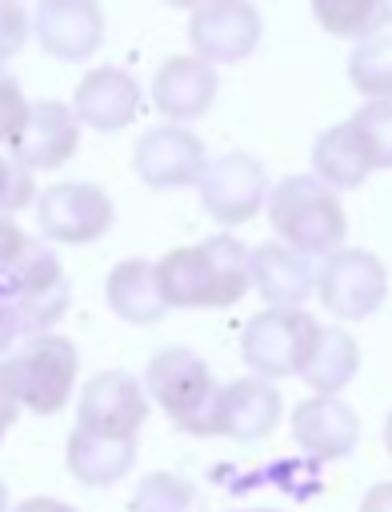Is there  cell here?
<instances>
[{
	"mask_svg": "<svg viewBox=\"0 0 392 512\" xmlns=\"http://www.w3.org/2000/svg\"><path fill=\"white\" fill-rule=\"evenodd\" d=\"M360 368V348L356 340L344 332V328H320L304 368H300V380L316 392V396H340V388L352 384Z\"/></svg>",
	"mask_w": 392,
	"mask_h": 512,
	"instance_id": "7402d4cb",
	"label": "cell"
},
{
	"mask_svg": "<svg viewBox=\"0 0 392 512\" xmlns=\"http://www.w3.org/2000/svg\"><path fill=\"white\" fill-rule=\"evenodd\" d=\"M36 224L56 244H92L112 228V200L88 180H64L40 192Z\"/></svg>",
	"mask_w": 392,
	"mask_h": 512,
	"instance_id": "8fae6325",
	"label": "cell"
},
{
	"mask_svg": "<svg viewBox=\"0 0 392 512\" xmlns=\"http://www.w3.org/2000/svg\"><path fill=\"white\" fill-rule=\"evenodd\" d=\"M240 512H276V508H240Z\"/></svg>",
	"mask_w": 392,
	"mask_h": 512,
	"instance_id": "f35d334b",
	"label": "cell"
},
{
	"mask_svg": "<svg viewBox=\"0 0 392 512\" xmlns=\"http://www.w3.org/2000/svg\"><path fill=\"white\" fill-rule=\"evenodd\" d=\"M64 460L80 484L104 488V484H116L128 476V468L136 464V440H112V436H96V432L76 428L68 436Z\"/></svg>",
	"mask_w": 392,
	"mask_h": 512,
	"instance_id": "44dd1931",
	"label": "cell"
},
{
	"mask_svg": "<svg viewBox=\"0 0 392 512\" xmlns=\"http://www.w3.org/2000/svg\"><path fill=\"white\" fill-rule=\"evenodd\" d=\"M216 100V72L196 56H172L152 80V104L168 120H200Z\"/></svg>",
	"mask_w": 392,
	"mask_h": 512,
	"instance_id": "ac0fdd59",
	"label": "cell"
},
{
	"mask_svg": "<svg viewBox=\"0 0 392 512\" xmlns=\"http://www.w3.org/2000/svg\"><path fill=\"white\" fill-rule=\"evenodd\" d=\"M320 328L324 324H316V316H308L304 308H264L244 324L240 356L260 380L300 376Z\"/></svg>",
	"mask_w": 392,
	"mask_h": 512,
	"instance_id": "8992f818",
	"label": "cell"
},
{
	"mask_svg": "<svg viewBox=\"0 0 392 512\" xmlns=\"http://www.w3.org/2000/svg\"><path fill=\"white\" fill-rule=\"evenodd\" d=\"M148 416V392L144 380H136L132 372H96L76 400V428L96 432V436H112V440H136L140 424Z\"/></svg>",
	"mask_w": 392,
	"mask_h": 512,
	"instance_id": "9c48e42d",
	"label": "cell"
},
{
	"mask_svg": "<svg viewBox=\"0 0 392 512\" xmlns=\"http://www.w3.org/2000/svg\"><path fill=\"white\" fill-rule=\"evenodd\" d=\"M280 420V392L260 380V376H240L224 384L220 392V416H216V436L232 440H264Z\"/></svg>",
	"mask_w": 392,
	"mask_h": 512,
	"instance_id": "e0dca14e",
	"label": "cell"
},
{
	"mask_svg": "<svg viewBox=\"0 0 392 512\" xmlns=\"http://www.w3.org/2000/svg\"><path fill=\"white\" fill-rule=\"evenodd\" d=\"M20 336H24V332H20V320L12 316V308H4V304H0V352H8Z\"/></svg>",
	"mask_w": 392,
	"mask_h": 512,
	"instance_id": "836d02e7",
	"label": "cell"
},
{
	"mask_svg": "<svg viewBox=\"0 0 392 512\" xmlns=\"http://www.w3.org/2000/svg\"><path fill=\"white\" fill-rule=\"evenodd\" d=\"M252 288L272 308H300L316 292L312 260L288 244H260L252 248Z\"/></svg>",
	"mask_w": 392,
	"mask_h": 512,
	"instance_id": "d6986e66",
	"label": "cell"
},
{
	"mask_svg": "<svg viewBox=\"0 0 392 512\" xmlns=\"http://www.w3.org/2000/svg\"><path fill=\"white\" fill-rule=\"evenodd\" d=\"M384 448H388V456H392V412L384 416Z\"/></svg>",
	"mask_w": 392,
	"mask_h": 512,
	"instance_id": "d590c367",
	"label": "cell"
},
{
	"mask_svg": "<svg viewBox=\"0 0 392 512\" xmlns=\"http://www.w3.org/2000/svg\"><path fill=\"white\" fill-rule=\"evenodd\" d=\"M292 440L312 460H344L360 444V416L340 396H308L292 412Z\"/></svg>",
	"mask_w": 392,
	"mask_h": 512,
	"instance_id": "9a60e30c",
	"label": "cell"
},
{
	"mask_svg": "<svg viewBox=\"0 0 392 512\" xmlns=\"http://www.w3.org/2000/svg\"><path fill=\"white\" fill-rule=\"evenodd\" d=\"M156 272L168 308H228L252 288V248L220 232L192 248H172Z\"/></svg>",
	"mask_w": 392,
	"mask_h": 512,
	"instance_id": "6da1fadb",
	"label": "cell"
},
{
	"mask_svg": "<svg viewBox=\"0 0 392 512\" xmlns=\"http://www.w3.org/2000/svg\"><path fill=\"white\" fill-rule=\"evenodd\" d=\"M360 512H392V480H380L364 492L360 500Z\"/></svg>",
	"mask_w": 392,
	"mask_h": 512,
	"instance_id": "1f68e13d",
	"label": "cell"
},
{
	"mask_svg": "<svg viewBox=\"0 0 392 512\" xmlns=\"http://www.w3.org/2000/svg\"><path fill=\"white\" fill-rule=\"evenodd\" d=\"M0 72H4V64H0Z\"/></svg>",
	"mask_w": 392,
	"mask_h": 512,
	"instance_id": "60d3db41",
	"label": "cell"
},
{
	"mask_svg": "<svg viewBox=\"0 0 392 512\" xmlns=\"http://www.w3.org/2000/svg\"><path fill=\"white\" fill-rule=\"evenodd\" d=\"M72 112L80 124L96 132H120L140 112V84L124 68H92L72 96Z\"/></svg>",
	"mask_w": 392,
	"mask_h": 512,
	"instance_id": "2e32d148",
	"label": "cell"
},
{
	"mask_svg": "<svg viewBox=\"0 0 392 512\" xmlns=\"http://www.w3.org/2000/svg\"><path fill=\"white\" fill-rule=\"evenodd\" d=\"M312 168L316 176L336 192V188H360L372 172L368 164V152L352 128V120L344 124H332L316 144H312Z\"/></svg>",
	"mask_w": 392,
	"mask_h": 512,
	"instance_id": "603a6c76",
	"label": "cell"
},
{
	"mask_svg": "<svg viewBox=\"0 0 392 512\" xmlns=\"http://www.w3.org/2000/svg\"><path fill=\"white\" fill-rule=\"evenodd\" d=\"M24 40H28V20H24L20 4L0 0V64L8 56H16L24 48Z\"/></svg>",
	"mask_w": 392,
	"mask_h": 512,
	"instance_id": "f546056e",
	"label": "cell"
},
{
	"mask_svg": "<svg viewBox=\"0 0 392 512\" xmlns=\"http://www.w3.org/2000/svg\"><path fill=\"white\" fill-rule=\"evenodd\" d=\"M16 396L8 392V384H4V376H0V440H4V432L12 428V420H16Z\"/></svg>",
	"mask_w": 392,
	"mask_h": 512,
	"instance_id": "e575fe53",
	"label": "cell"
},
{
	"mask_svg": "<svg viewBox=\"0 0 392 512\" xmlns=\"http://www.w3.org/2000/svg\"><path fill=\"white\" fill-rule=\"evenodd\" d=\"M24 244H28V236H24L8 216H0V264H8Z\"/></svg>",
	"mask_w": 392,
	"mask_h": 512,
	"instance_id": "4dcf8cb0",
	"label": "cell"
},
{
	"mask_svg": "<svg viewBox=\"0 0 392 512\" xmlns=\"http://www.w3.org/2000/svg\"><path fill=\"white\" fill-rule=\"evenodd\" d=\"M144 392L168 412V420L188 436H216L220 392L224 384L212 380V368L192 348H160L148 360Z\"/></svg>",
	"mask_w": 392,
	"mask_h": 512,
	"instance_id": "3957f363",
	"label": "cell"
},
{
	"mask_svg": "<svg viewBox=\"0 0 392 512\" xmlns=\"http://www.w3.org/2000/svg\"><path fill=\"white\" fill-rule=\"evenodd\" d=\"M8 4H20V0H8Z\"/></svg>",
	"mask_w": 392,
	"mask_h": 512,
	"instance_id": "ab89813d",
	"label": "cell"
},
{
	"mask_svg": "<svg viewBox=\"0 0 392 512\" xmlns=\"http://www.w3.org/2000/svg\"><path fill=\"white\" fill-rule=\"evenodd\" d=\"M200 204L220 224H244L252 220L268 200V172L248 152H224L204 164L200 172Z\"/></svg>",
	"mask_w": 392,
	"mask_h": 512,
	"instance_id": "30bf717a",
	"label": "cell"
},
{
	"mask_svg": "<svg viewBox=\"0 0 392 512\" xmlns=\"http://www.w3.org/2000/svg\"><path fill=\"white\" fill-rule=\"evenodd\" d=\"M76 368H80L76 344L56 332L28 336L8 360H0V376H4L8 392L16 396V404L32 408L40 416H52L68 404Z\"/></svg>",
	"mask_w": 392,
	"mask_h": 512,
	"instance_id": "5b68a950",
	"label": "cell"
},
{
	"mask_svg": "<svg viewBox=\"0 0 392 512\" xmlns=\"http://www.w3.org/2000/svg\"><path fill=\"white\" fill-rule=\"evenodd\" d=\"M128 512H200L196 488L176 472H148L128 500Z\"/></svg>",
	"mask_w": 392,
	"mask_h": 512,
	"instance_id": "484cf974",
	"label": "cell"
},
{
	"mask_svg": "<svg viewBox=\"0 0 392 512\" xmlns=\"http://www.w3.org/2000/svg\"><path fill=\"white\" fill-rule=\"evenodd\" d=\"M80 148V120L68 104L60 100H36L28 108V120L20 128V136L12 140V156L32 172H52L64 160H72V152Z\"/></svg>",
	"mask_w": 392,
	"mask_h": 512,
	"instance_id": "5bb4252c",
	"label": "cell"
},
{
	"mask_svg": "<svg viewBox=\"0 0 392 512\" xmlns=\"http://www.w3.org/2000/svg\"><path fill=\"white\" fill-rule=\"evenodd\" d=\"M164 4H168V8H200L204 0H164Z\"/></svg>",
	"mask_w": 392,
	"mask_h": 512,
	"instance_id": "8d00e7d4",
	"label": "cell"
},
{
	"mask_svg": "<svg viewBox=\"0 0 392 512\" xmlns=\"http://www.w3.org/2000/svg\"><path fill=\"white\" fill-rule=\"evenodd\" d=\"M208 156H204V144L200 136H192L188 128L180 124H160V128H148L136 148H132V172L148 184V188H184V184H196L200 172H204Z\"/></svg>",
	"mask_w": 392,
	"mask_h": 512,
	"instance_id": "7c38bea8",
	"label": "cell"
},
{
	"mask_svg": "<svg viewBox=\"0 0 392 512\" xmlns=\"http://www.w3.org/2000/svg\"><path fill=\"white\" fill-rule=\"evenodd\" d=\"M264 20L252 0H204L192 8L188 44L204 64H240L256 52Z\"/></svg>",
	"mask_w": 392,
	"mask_h": 512,
	"instance_id": "ba28073f",
	"label": "cell"
},
{
	"mask_svg": "<svg viewBox=\"0 0 392 512\" xmlns=\"http://www.w3.org/2000/svg\"><path fill=\"white\" fill-rule=\"evenodd\" d=\"M28 108H32V104L24 100L16 76L0 72V144L12 148V140L20 136V128H24V120H28Z\"/></svg>",
	"mask_w": 392,
	"mask_h": 512,
	"instance_id": "f1b7e54d",
	"label": "cell"
},
{
	"mask_svg": "<svg viewBox=\"0 0 392 512\" xmlns=\"http://www.w3.org/2000/svg\"><path fill=\"white\" fill-rule=\"evenodd\" d=\"M0 304L12 308L24 336H44L72 304V284L56 252L28 240L8 264H0Z\"/></svg>",
	"mask_w": 392,
	"mask_h": 512,
	"instance_id": "277c9868",
	"label": "cell"
},
{
	"mask_svg": "<svg viewBox=\"0 0 392 512\" xmlns=\"http://www.w3.org/2000/svg\"><path fill=\"white\" fill-rule=\"evenodd\" d=\"M104 292H108V308L128 324H156L168 312L160 272L152 260H120L108 272Z\"/></svg>",
	"mask_w": 392,
	"mask_h": 512,
	"instance_id": "ffe728a7",
	"label": "cell"
},
{
	"mask_svg": "<svg viewBox=\"0 0 392 512\" xmlns=\"http://www.w3.org/2000/svg\"><path fill=\"white\" fill-rule=\"evenodd\" d=\"M312 16L328 36L364 44L392 20V0H312Z\"/></svg>",
	"mask_w": 392,
	"mask_h": 512,
	"instance_id": "cb8c5ba5",
	"label": "cell"
},
{
	"mask_svg": "<svg viewBox=\"0 0 392 512\" xmlns=\"http://www.w3.org/2000/svg\"><path fill=\"white\" fill-rule=\"evenodd\" d=\"M8 508V488H4V480H0V512Z\"/></svg>",
	"mask_w": 392,
	"mask_h": 512,
	"instance_id": "74e56055",
	"label": "cell"
},
{
	"mask_svg": "<svg viewBox=\"0 0 392 512\" xmlns=\"http://www.w3.org/2000/svg\"><path fill=\"white\" fill-rule=\"evenodd\" d=\"M348 80L368 100H392V36H372L352 48Z\"/></svg>",
	"mask_w": 392,
	"mask_h": 512,
	"instance_id": "d4e9b609",
	"label": "cell"
},
{
	"mask_svg": "<svg viewBox=\"0 0 392 512\" xmlns=\"http://www.w3.org/2000/svg\"><path fill=\"white\" fill-rule=\"evenodd\" d=\"M352 128L368 152L372 168H392V100H368L356 108Z\"/></svg>",
	"mask_w": 392,
	"mask_h": 512,
	"instance_id": "4316f807",
	"label": "cell"
},
{
	"mask_svg": "<svg viewBox=\"0 0 392 512\" xmlns=\"http://www.w3.org/2000/svg\"><path fill=\"white\" fill-rule=\"evenodd\" d=\"M320 304L336 320H368L388 296V272L368 248H340L316 272Z\"/></svg>",
	"mask_w": 392,
	"mask_h": 512,
	"instance_id": "52a82bcc",
	"label": "cell"
},
{
	"mask_svg": "<svg viewBox=\"0 0 392 512\" xmlns=\"http://www.w3.org/2000/svg\"><path fill=\"white\" fill-rule=\"evenodd\" d=\"M32 32L48 56L88 60L104 40V12L96 0H40Z\"/></svg>",
	"mask_w": 392,
	"mask_h": 512,
	"instance_id": "4fadbf2b",
	"label": "cell"
},
{
	"mask_svg": "<svg viewBox=\"0 0 392 512\" xmlns=\"http://www.w3.org/2000/svg\"><path fill=\"white\" fill-rule=\"evenodd\" d=\"M32 192V172L16 156H0V216H12L24 204H32Z\"/></svg>",
	"mask_w": 392,
	"mask_h": 512,
	"instance_id": "83f0119b",
	"label": "cell"
},
{
	"mask_svg": "<svg viewBox=\"0 0 392 512\" xmlns=\"http://www.w3.org/2000/svg\"><path fill=\"white\" fill-rule=\"evenodd\" d=\"M12 512H76V508L64 504V500H52V496H28V500H20Z\"/></svg>",
	"mask_w": 392,
	"mask_h": 512,
	"instance_id": "d6a6232c",
	"label": "cell"
},
{
	"mask_svg": "<svg viewBox=\"0 0 392 512\" xmlns=\"http://www.w3.org/2000/svg\"><path fill=\"white\" fill-rule=\"evenodd\" d=\"M268 220L280 244L300 256H332L348 236V216L320 176H284L268 192Z\"/></svg>",
	"mask_w": 392,
	"mask_h": 512,
	"instance_id": "7a4b0ae2",
	"label": "cell"
}]
</instances>
